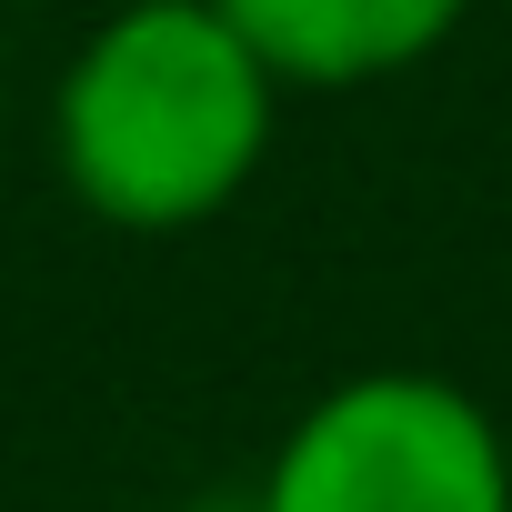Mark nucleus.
I'll return each instance as SVG.
<instances>
[{
  "label": "nucleus",
  "instance_id": "nucleus-1",
  "mask_svg": "<svg viewBox=\"0 0 512 512\" xmlns=\"http://www.w3.org/2000/svg\"><path fill=\"white\" fill-rule=\"evenodd\" d=\"M282 71L241 41L221 0H141L101 11L51 81L61 191L141 241L221 221L272 161Z\"/></svg>",
  "mask_w": 512,
  "mask_h": 512
},
{
  "label": "nucleus",
  "instance_id": "nucleus-3",
  "mask_svg": "<svg viewBox=\"0 0 512 512\" xmlns=\"http://www.w3.org/2000/svg\"><path fill=\"white\" fill-rule=\"evenodd\" d=\"M282 91H372L462 41L482 0H221Z\"/></svg>",
  "mask_w": 512,
  "mask_h": 512
},
{
  "label": "nucleus",
  "instance_id": "nucleus-2",
  "mask_svg": "<svg viewBox=\"0 0 512 512\" xmlns=\"http://www.w3.org/2000/svg\"><path fill=\"white\" fill-rule=\"evenodd\" d=\"M262 512H512V442L452 372H352L282 432Z\"/></svg>",
  "mask_w": 512,
  "mask_h": 512
},
{
  "label": "nucleus",
  "instance_id": "nucleus-4",
  "mask_svg": "<svg viewBox=\"0 0 512 512\" xmlns=\"http://www.w3.org/2000/svg\"><path fill=\"white\" fill-rule=\"evenodd\" d=\"M181 512H262V502H181Z\"/></svg>",
  "mask_w": 512,
  "mask_h": 512
},
{
  "label": "nucleus",
  "instance_id": "nucleus-5",
  "mask_svg": "<svg viewBox=\"0 0 512 512\" xmlns=\"http://www.w3.org/2000/svg\"><path fill=\"white\" fill-rule=\"evenodd\" d=\"M101 11H141V0H101Z\"/></svg>",
  "mask_w": 512,
  "mask_h": 512
}]
</instances>
